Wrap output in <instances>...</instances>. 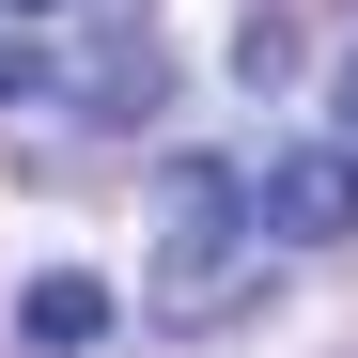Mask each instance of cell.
<instances>
[{
    "mask_svg": "<svg viewBox=\"0 0 358 358\" xmlns=\"http://www.w3.org/2000/svg\"><path fill=\"white\" fill-rule=\"evenodd\" d=\"M0 109H47V63H31V47H0Z\"/></svg>",
    "mask_w": 358,
    "mask_h": 358,
    "instance_id": "cell-4",
    "label": "cell"
},
{
    "mask_svg": "<svg viewBox=\"0 0 358 358\" xmlns=\"http://www.w3.org/2000/svg\"><path fill=\"white\" fill-rule=\"evenodd\" d=\"M250 250V171L234 156H171L156 171V312H203Z\"/></svg>",
    "mask_w": 358,
    "mask_h": 358,
    "instance_id": "cell-1",
    "label": "cell"
},
{
    "mask_svg": "<svg viewBox=\"0 0 358 358\" xmlns=\"http://www.w3.org/2000/svg\"><path fill=\"white\" fill-rule=\"evenodd\" d=\"M250 234H280V250H343V234H358V141H296L280 171H250Z\"/></svg>",
    "mask_w": 358,
    "mask_h": 358,
    "instance_id": "cell-2",
    "label": "cell"
},
{
    "mask_svg": "<svg viewBox=\"0 0 358 358\" xmlns=\"http://www.w3.org/2000/svg\"><path fill=\"white\" fill-rule=\"evenodd\" d=\"M109 312H125L109 280H78V265H47V280L16 296V343H31V358H78V343H109Z\"/></svg>",
    "mask_w": 358,
    "mask_h": 358,
    "instance_id": "cell-3",
    "label": "cell"
},
{
    "mask_svg": "<svg viewBox=\"0 0 358 358\" xmlns=\"http://www.w3.org/2000/svg\"><path fill=\"white\" fill-rule=\"evenodd\" d=\"M0 16H63V0H0Z\"/></svg>",
    "mask_w": 358,
    "mask_h": 358,
    "instance_id": "cell-6",
    "label": "cell"
},
{
    "mask_svg": "<svg viewBox=\"0 0 358 358\" xmlns=\"http://www.w3.org/2000/svg\"><path fill=\"white\" fill-rule=\"evenodd\" d=\"M343 141H358V63H343Z\"/></svg>",
    "mask_w": 358,
    "mask_h": 358,
    "instance_id": "cell-5",
    "label": "cell"
}]
</instances>
